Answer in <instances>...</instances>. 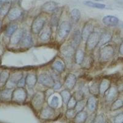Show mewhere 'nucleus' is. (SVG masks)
I'll return each mask as SVG.
<instances>
[{
  "mask_svg": "<svg viewBox=\"0 0 123 123\" xmlns=\"http://www.w3.org/2000/svg\"><path fill=\"white\" fill-rule=\"evenodd\" d=\"M115 54V49L111 45H105L100 49L99 59L101 61L106 62L110 60Z\"/></svg>",
  "mask_w": 123,
  "mask_h": 123,
  "instance_id": "nucleus-1",
  "label": "nucleus"
},
{
  "mask_svg": "<svg viewBox=\"0 0 123 123\" xmlns=\"http://www.w3.org/2000/svg\"><path fill=\"white\" fill-rule=\"evenodd\" d=\"M46 19L41 15L37 16L33 21L31 26V31L35 35H38L42 31L46 25Z\"/></svg>",
  "mask_w": 123,
  "mask_h": 123,
  "instance_id": "nucleus-2",
  "label": "nucleus"
},
{
  "mask_svg": "<svg viewBox=\"0 0 123 123\" xmlns=\"http://www.w3.org/2000/svg\"><path fill=\"white\" fill-rule=\"evenodd\" d=\"M100 35L97 31H94L86 41V49L88 51H91L95 49L98 46L100 39Z\"/></svg>",
  "mask_w": 123,
  "mask_h": 123,
  "instance_id": "nucleus-3",
  "label": "nucleus"
},
{
  "mask_svg": "<svg viewBox=\"0 0 123 123\" xmlns=\"http://www.w3.org/2000/svg\"><path fill=\"white\" fill-rule=\"evenodd\" d=\"M27 98V92L24 87H17L13 91L12 100L17 103H23Z\"/></svg>",
  "mask_w": 123,
  "mask_h": 123,
  "instance_id": "nucleus-4",
  "label": "nucleus"
},
{
  "mask_svg": "<svg viewBox=\"0 0 123 123\" xmlns=\"http://www.w3.org/2000/svg\"><path fill=\"white\" fill-rule=\"evenodd\" d=\"M71 29V25L68 21H63L59 25L57 29L58 37L60 39H65L68 36Z\"/></svg>",
  "mask_w": 123,
  "mask_h": 123,
  "instance_id": "nucleus-5",
  "label": "nucleus"
},
{
  "mask_svg": "<svg viewBox=\"0 0 123 123\" xmlns=\"http://www.w3.org/2000/svg\"><path fill=\"white\" fill-rule=\"evenodd\" d=\"M45 100V94L43 92H37L33 96L31 104L35 110H39L42 108Z\"/></svg>",
  "mask_w": 123,
  "mask_h": 123,
  "instance_id": "nucleus-6",
  "label": "nucleus"
},
{
  "mask_svg": "<svg viewBox=\"0 0 123 123\" xmlns=\"http://www.w3.org/2000/svg\"><path fill=\"white\" fill-rule=\"evenodd\" d=\"M38 82L43 86L48 88L53 87L55 84V81L52 76L45 73L39 74L38 78Z\"/></svg>",
  "mask_w": 123,
  "mask_h": 123,
  "instance_id": "nucleus-7",
  "label": "nucleus"
},
{
  "mask_svg": "<svg viewBox=\"0 0 123 123\" xmlns=\"http://www.w3.org/2000/svg\"><path fill=\"white\" fill-rule=\"evenodd\" d=\"M23 78V73L21 71H17L14 72L10 74L9 79L8 80L6 84H5L6 88L7 89H12L16 86H17V83L20 79Z\"/></svg>",
  "mask_w": 123,
  "mask_h": 123,
  "instance_id": "nucleus-8",
  "label": "nucleus"
},
{
  "mask_svg": "<svg viewBox=\"0 0 123 123\" xmlns=\"http://www.w3.org/2000/svg\"><path fill=\"white\" fill-rule=\"evenodd\" d=\"M25 33L26 31L24 28H18L10 37V43L12 45H17L19 44Z\"/></svg>",
  "mask_w": 123,
  "mask_h": 123,
  "instance_id": "nucleus-9",
  "label": "nucleus"
},
{
  "mask_svg": "<svg viewBox=\"0 0 123 123\" xmlns=\"http://www.w3.org/2000/svg\"><path fill=\"white\" fill-rule=\"evenodd\" d=\"M94 31V26L91 22H87L84 25L82 31L81 36L83 41H86L90 35Z\"/></svg>",
  "mask_w": 123,
  "mask_h": 123,
  "instance_id": "nucleus-10",
  "label": "nucleus"
},
{
  "mask_svg": "<svg viewBox=\"0 0 123 123\" xmlns=\"http://www.w3.org/2000/svg\"><path fill=\"white\" fill-rule=\"evenodd\" d=\"M55 109L49 106V105L46 107L43 108L41 110L40 117L41 119L44 120H48V119H52L55 115Z\"/></svg>",
  "mask_w": 123,
  "mask_h": 123,
  "instance_id": "nucleus-11",
  "label": "nucleus"
},
{
  "mask_svg": "<svg viewBox=\"0 0 123 123\" xmlns=\"http://www.w3.org/2000/svg\"><path fill=\"white\" fill-rule=\"evenodd\" d=\"M76 81V76L74 74H72V73L68 74L65 78L64 86L65 88L69 91H71L74 89Z\"/></svg>",
  "mask_w": 123,
  "mask_h": 123,
  "instance_id": "nucleus-12",
  "label": "nucleus"
},
{
  "mask_svg": "<svg viewBox=\"0 0 123 123\" xmlns=\"http://www.w3.org/2000/svg\"><path fill=\"white\" fill-rule=\"evenodd\" d=\"M62 13V7H57L52 12V17H51L50 21V24L51 27H57L59 25Z\"/></svg>",
  "mask_w": 123,
  "mask_h": 123,
  "instance_id": "nucleus-13",
  "label": "nucleus"
},
{
  "mask_svg": "<svg viewBox=\"0 0 123 123\" xmlns=\"http://www.w3.org/2000/svg\"><path fill=\"white\" fill-rule=\"evenodd\" d=\"M102 22L107 27H116L119 24V19L113 15H105L102 18Z\"/></svg>",
  "mask_w": 123,
  "mask_h": 123,
  "instance_id": "nucleus-14",
  "label": "nucleus"
},
{
  "mask_svg": "<svg viewBox=\"0 0 123 123\" xmlns=\"http://www.w3.org/2000/svg\"><path fill=\"white\" fill-rule=\"evenodd\" d=\"M22 14V11L18 7H14L10 9L9 11L7 13V17L11 21H14L20 17Z\"/></svg>",
  "mask_w": 123,
  "mask_h": 123,
  "instance_id": "nucleus-15",
  "label": "nucleus"
},
{
  "mask_svg": "<svg viewBox=\"0 0 123 123\" xmlns=\"http://www.w3.org/2000/svg\"><path fill=\"white\" fill-rule=\"evenodd\" d=\"M58 7V3L50 1L43 4L41 7V11L44 13H52Z\"/></svg>",
  "mask_w": 123,
  "mask_h": 123,
  "instance_id": "nucleus-16",
  "label": "nucleus"
},
{
  "mask_svg": "<svg viewBox=\"0 0 123 123\" xmlns=\"http://www.w3.org/2000/svg\"><path fill=\"white\" fill-rule=\"evenodd\" d=\"M107 91L108 92L106 93L105 100L107 102H113L117 97V96L118 95V93H119L117 86H111Z\"/></svg>",
  "mask_w": 123,
  "mask_h": 123,
  "instance_id": "nucleus-17",
  "label": "nucleus"
},
{
  "mask_svg": "<svg viewBox=\"0 0 123 123\" xmlns=\"http://www.w3.org/2000/svg\"><path fill=\"white\" fill-rule=\"evenodd\" d=\"M75 52L76 49L71 44L66 45L61 49L62 54L67 59H70L74 56Z\"/></svg>",
  "mask_w": 123,
  "mask_h": 123,
  "instance_id": "nucleus-18",
  "label": "nucleus"
},
{
  "mask_svg": "<svg viewBox=\"0 0 123 123\" xmlns=\"http://www.w3.org/2000/svg\"><path fill=\"white\" fill-rule=\"evenodd\" d=\"M20 46L21 48H31L33 46V41L32 37L30 35V34L25 33L24 37L22 38V40L20 42Z\"/></svg>",
  "mask_w": 123,
  "mask_h": 123,
  "instance_id": "nucleus-19",
  "label": "nucleus"
},
{
  "mask_svg": "<svg viewBox=\"0 0 123 123\" xmlns=\"http://www.w3.org/2000/svg\"><path fill=\"white\" fill-rule=\"evenodd\" d=\"M82 40L83 39H82V36H81V32L79 30H77L74 31L72 35L70 44L72 45L75 49H76L80 46Z\"/></svg>",
  "mask_w": 123,
  "mask_h": 123,
  "instance_id": "nucleus-20",
  "label": "nucleus"
},
{
  "mask_svg": "<svg viewBox=\"0 0 123 123\" xmlns=\"http://www.w3.org/2000/svg\"><path fill=\"white\" fill-rule=\"evenodd\" d=\"M26 85L29 89H33L38 82V78L35 73H29L25 78Z\"/></svg>",
  "mask_w": 123,
  "mask_h": 123,
  "instance_id": "nucleus-21",
  "label": "nucleus"
},
{
  "mask_svg": "<svg viewBox=\"0 0 123 123\" xmlns=\"http://www.w3.org/2000/svg\"><path fill=\"white\" fill-rule=\"evenodd\" d=\"M98 105V98L95 95L89 97L86 102V106L87 109L91 111H94L96 110Z\"/></svg>",
  "mask_w": 123,
  "mask_h": 123,
  "instance_id": "nucleus-22",
  "label": "nucleus"
},
{
  "mask_svg": "<svg viewBox=\"0 0 123 123\" xmlns=\"http://www.w3.org/2000/svg\"><path fill=\"white\" fill-rule=\"evenodd\" d=\"M111 86V82L108 79L102 80L99 84V94L104 95Z\"/></svg>",
  "mask_w": 123,
  "mask_h": 123,
  "instance_id": "nucleus-23",
  "label": "nucleus"
},
{
  "mask_svg": "<svg viewBox=\"0 0 123 123\" xmlns=\"http://www.w3.org/2000/svg\"><path fill=\"white\" fill-rule=\"evenodd\" d=\"M52 27H49L45 28L44 30H43L41 33H40L39 35V39L43 41H47L50 39L52 34Z\"/></svg>",
  "mask_w": 123,
  "mask_h": 123,
  "instance_id": "nucleus-24",
  "label": "nucleus"
},
{
  "mask_svg": "<svg viewBox=\"0 0 123 123\" xmlns=\"http://www.w3.org/2000/svg\"><path fill=\"white\" fill-rule=\"evenodd\" d=\"M87 113L85 111H81L77 113L74 120L75 123H84L87 118Z\"/></svg>",
  "mask_w": 123,
  "mask_h": 123,
  "instance_id": "nucleus-25",
  "label": "nucleus"
},
{
  "mask_svg": "<svg viewBox=\"0 0 123 123\" xmlns=\"http://www.w3.org/2000/svg\"><path fill=\"white\" fill-rule=\"evenodd\" d=\"M112 39V35L109 32H104L100 35V39L98 44L102 46L106 45V44L110 43Z\"/></svg>",
  "mask_w": 123,
  "mask_h": 123,
  "instance_id": "nucleus-26",
  "label": "nucleus"
},
{
  "mask_svg": "<svg viewBox=\"0 0 123 123\" xmlns=\"http://www.w3.org/2000/svg\"><path fill=\"white\" fill-rule=\"evenodd\" d=\"M13 91L11 89L6 88L3 90L0 93V97L3 100L9 101L12 100Z\"/></svg>",
  "mask_w": 123,
  "mask_h": 123,
  "instance_id": "nucleus-27",
  "label": "nucleus"
},
{
  "mask_svg": "<svg viewBox=\"0 0 123 123\" xmlns=\"http://www.w3.org/2000/svg\"><path fill=\"white\" fill-rule=\"evenodd\" d=\"M85 57V53L82 49H76L74 54V60L76 64L80 65L83 63Z\"/></svg>",
  "mask_w": 123,
  "mask_h": 123,
  "instance_id": "nucleus-28",
  "label": "nucleus"
},
{
  "mask_svg": "<svg viewBox=\"0 0 123 123\" xmlns=\"http://www.w3.org/2000/svg\"><path fill=\"white\" fill-rule=\"evenodd\" d=\"M52 68L54 69V71H56L57 73H62L65 71V66L64 63L61 61H57L54 62L52 64Z\"/></svg>",
  "mask_w": 123,
  "mask_h": 123,
  "instance_id": "nucleus-29",
  "label": "nucleus"
},
{
  "mask_svg": "<svg viewBox=\"0 0 123 123\" xmlns=\"http://www.w3.org/2000/svg\"><path fill=\"white\" fill-rule=\"evenodd\" d=\"M17 29H18V26L16 24H9L5 31V35L7 37H11Z\"/></svg>",
  "mask_w": 123,
  "mask_h": 123,
  "instance_id": "nucleus-30",
  "label": "nucleus"
},
{
  "mask_svg": "<svg viewBox=\"0 0 123 123\" xmlns=\"http://www.w3.org/2000/svg\"><path fill=\"white\" fill-rule=\"evenodd\" d=\"M93 62H94L93 59L90 56H87L84 57V60H83V63H81V66L83 68L89 69L93 65Z\"/></svg>",
  "mask_w": 123,
  "mask_h": 123,
  "instance_id": "nucleus-31",
  "label": "nucleus"
},
{
  "mask_svg": "<svg viewBox=\"0 0 123 123\" xmlns=\"http://www.w3.org/2000/svg\"><path fill=\"white\" fill-rule=\"evenodd\" d=\"M70 16L73 22L77 23L81 18V13H80V10L78 9H73L70 13Z\"/></svg>",
  "mask_w": 123,
  "mask_h": 123,
  "instance_id": "nucleus-32",
  "label": "nucleus"
},
{
  "mask_svg": "<svg viewBox=\"0 0 123 123\" xmlns=\"http://www.w3.org/2000/svg\"><path fill=\"white\" fill-rule=\"evenodd\" d=\"M99 84L100 83H97V82L92 83L91 86L89 87V93L95 96L98 95L99 94Z\"/></svg>",
  "mask_w": 123,
  "mask_h": 123,
  "instance_id": "nucleus-33",
  "label": "nucleus"
},
{
  "mask_svg": "<svg viewBox=\"0 0 123 123\" xmlns=\"http://www.w3.org/2000/svg\"><path fill=\"white\" fill-rule=\"evenodd\" d=\"M60 95L62 97V101L65 104H67V103L68 102L69 100L70 99L72 95H71V93L70 92L69 90L67 89L63 90L62 91L60 92Z\"/></svg>",
  "mask_w": 123,
  "mask_h": 123,
  "instance_id": "nucleus-34",
  "label": "nucleus"
},
{
  "mask_svg": "<svg viewBox=\"0 0 123 123\" xmlns=\"http://www.w3.org/2000/svg\"><path fill=\"white\" fill-rule=\"evenodd\" d=\"M10 73L8 71L4 70L0 73V83L3 85H5L9 79Z\"/></svg>",
  "mask_w": 123,
  "mask_h": 123,
  "instance_id": "nucleus-35",
  "label": "nucleus"
},
{
  "mask_svg": "<svg viewBox=\"0 0 123 123\" xmlns=\"http://www.w3.org/2000/svg\"><path fill=\"white\" fill-rule=\"evenodd\" d=\"M84 4H85L86 6L92 7V8L100 9H105V7H106V6H105V4H100V3H94V2L89 1H84Z\"/></svg>",
  "mask_w": 123,
  "mask_h": 123,
  "instance_id": "nucleus-36",
  "label": "nucleus"
},
{
  "mask_svg": "<svg viewBox=\"0 0 123 123\" xmlns=\"http://www.w3.org/2000/svg\"><path fill=\"white\" fill-rule=\"evenodd\" d=\"M123 106V100L120 98L116 99L112 104L111 106V110L116 111L117 110H119Z\"/></svg>",
  "mask_w": 123,
  "mask_h": 123,
  "instance_id": "nucleus-37",
  "label": "nucleus"
},
{
  "mask_svg": "<svg viewBox=\"0 0 123 123\" xmlns=\"http://www.w3.org/2000/svg\"><path fill=\"white\" fill-rule=\"evenodd\" d=\"M48 104H49V106H50L54 109H55L58 107L59 105V98L56 95L52 96L49 99V101L48 102Z\"/></svg>",
  "mask_w": 123,
  "mask_h": 123,
  "instance_id": "nucleus-38",
  "label": "nucleus"
},
{
  "mask_svg": "<svg viewBox=\"0 0 123 123\" xmlns=\"http://www.w3.org/2000/svg\"><path fill=\"white\" fill-rule=\"evenodd\" d=\"M86 105V103L84 101V99L78 101L76 103V105L75 108H74V109H75L77 113H78V112L81 111H83V109L85 107Z\"/></svg>",
  "mask_w": 123,
  "mask_h": 123,
  "instance_id": "nucleus-39",
  "label": "nucleus"
},
{
  "mask_svg": "<svg viewBox=\"0 0 123 123\" xmlns=\"http://www.w3.org/2000/svg\"><path fill=\"white\" fill-rule=\"evenodd\" d=\"M77 102H78V101L76 99L75 97H74V95H72V96L71 97L70 99L69 100L67 104V105L68 109H74L76 105Z\"/></svg>",
  "mask_w": 123,
  "mask_h": 123,
  "instance_id": "nucleus-40",
  "label": "nucleus"
},
{
  "mask_svg": "<svg viewBox=\"0 0 123 123\" xmlns=\"http://www.w3.org/2000/svg\"><path fill=\"white\" fill-rule=\"evenodd\" d=\"M77 112L76 111L75 109H68L67 112H66V116L68 119H72L74 118Z\"/></svg>",
  "mask_w": 123,
  "mask_h": 123,
  "instance_id": "nucleus-41",
  "label": "nucleus"
},
{
  "mask_svg": "<svg viewBox=\"0 0 123 123\" xmlns=\"http://www.w3.org/2000/svg\"><path fill=\"white\" fill-rule=\"evenodd\" d=\"M91 123H105V118L103 115L97 116Z\"/></svg>",
  "mask_w": 123,
  "mask_h": 123,
  "instance_id": "nucleus-42",
  "label": "nucleus"
},
{
  "mask_svg": "<svg viewBox=\"0 0 123 123\" xmlns=\"http://www.w3.org/2000/svg\"><path fill=\"white\" fill-rule=\"evenodd\" d=\"M114 123H123V113H119L114 117Z\"/></svg>",
  "mask_w": 123,
  "mask_h": 123,
  "instance_id": "nucleus-43",
  "label": "nucleus"
},
{
  "mask_svg": "<svg viewBox=\"0 0 123 123\" xmlns=\"http://www.w3.org/2000/svg\"><path fill=\"white\" fill-rule=\"evenodd\" d=\"M25 84H26L25 78H24V77H23L22 78L20 79V80L18 81V83H17V87H24Z\"/></svg>",
  "mask_w": 123,
  "mask_h": 123,
  "instance_id": "nucleus-44",
  "label": "nucleus"
},
{
  "mask_svg": "<svg viewBox=\"0 0 123 123\" xmlns=\"http://www.w3.org/2000/svg\"><path fill=\"white\" fill-rule=\"evenodd\" d=\"M62 87V84L59 82V81H57V82H55V84L54 85L53 87L52 88L54 90H59Z\"/></svg>",
  "mask_w": 123,
  "mask_h": 123,
  "instance_id": "nucleus-45",
  "label": "nucleus"
},
{
  "mask_svg": "<svg viewBox=\"0 0 123 123\" xmlns=\"http://www.w3.org/2000/svg\"><path fill=\"white\" fill-rule=\"evenodd\" d=\"M119 53L120 54V55H123V41H122L121 43L120 46H119Z\"/></svg>",
  "mask_w": 123,
  "mask_h": 123,
  "instance_id": "nucleus-46",
  "label": "nucleus"
},
{
  "mask_svg": "<svg viewBox=\"0 0 123 123\" xmlns=\"http://www.w3.org/2000/svg\"><path fill=\"white\" fill-rule=\"evenodd\" d=\"M11 1L12 0H0V6H2L6 3H11Z\"/></svg>",
  "mask_w": 123,
  "mask_h": 123,
  "instance_id": "nucleus-47",
  "label": "nucleus"
},
{
  "mask_svg": "<svg viewBox=\"0 0 123 123\" xmlns=\"http://www.w3.org/2000/svg\"><path fill=\"white\" fill-rule=\"evenodd\" d=\"M1 28V20H0V30Z\"/></svg>",
  "mask_w": 123,
  "mask_h": 123,
  "instance_id": "nucleus-48",
  "label": "nucleus"
},
{
  "mask_svg": "<svg viewBox=\"0 0 123 123\" xmlns=\"http://www.w3.org/2000/svg\"><path fill=\"white\" fill-rule=\"evenodd\" d=\"M94 1H103V0H94Z\"/></svg>",
  "mask_w": 123,
  "mask_h": 123,
  "instance_id": "nucleus-49",
  "label": "nucleus"
},
{
  "mask_svg": "<svg viewBox=\"0 0 123 123\" xmlns=\"http://www.w3.org/2000/svg\"></svg>",
  "mask_w": 123,
  "mask_h": 123,
  "instance_id": "nucleus-50",
  "label": "nucleus"
}]
</instances>
